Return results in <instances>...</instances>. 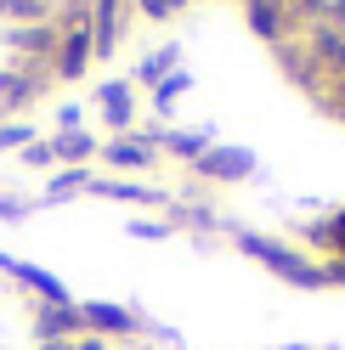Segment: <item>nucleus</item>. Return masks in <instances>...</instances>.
I'll return each mask as SVG.
<instances>
[{
	"mask_svg": "<svg viewBox=\"0 0 345 350\" xmlns=\"http://www.w3.org/2000/svg\"><path fill=\"white\" fill-rule=\"evenodd\" d=\"M91 29L85 23H68L62 29V40H57V79H79L85 74V62H91Z\"/></svg>",
	"mask_w": 345,
	"mask_h": 350,
	"instance_id": "nucleus-1",
	"label": "nucleus"
},
{
	"mask_svg": "<svg viewBox=\"0 0 345 350\" xmlns=\"http://www.w3.org/2000/svg\"><path fill=\"white\" fill-rule=\"evenodd\" d=\"M79 327H85V317L74 311V305H40V311H34V339H40V345L74 339Z\"/></svg>",
	"mask_w": 345,
	"mask_h": 350,
	"instance_id": "nucleus-2",
	"label": "nucleus"
},
{
	"mask_svg": "<svg viewBox=\"0 0 345 350\" xmlns=\"http://www.w3.org/2000/svg\"><path fill=\"white\" fill-rule=\"evenodd\" d=\"M79 317H85V327H102V334H131L136 327V317L119 311V305H79Z\"/></svg>",
	"mask_w": 345,
	"mask_h": 350,
	"instance_id": "nucleus-3",
	"label": "nucleus"
},
{
	"mask_svg": "<svg viewBox=\"0 0 345 350\" xmlns=\"http://www.w3.org/2000/svg\"><path fill=\"white\" fill-rule=\"evenodd\" d=\"M102 113H107L114 130H125L131 124V91H125V85H102Z\"/></svg>",
	"mask_w": 345,
	"mask_h": 350,
	"instance_id": "nucleus-4",
	"label": "nucleus"
},
{
	"mask_svg": "<svg viewBox=\"0 0 345 350\" xmlns=\"http://www.w3.org/2000/svg\"><path fill=\"white\" fill-rule=\"evenodd\" d=\"M91 147H97V142L85 136V130H57V136H51V152H57V159H85Z\"/></svg>",
	"mask_w": 345,
	"mask_h": 350,
	"instance_id": "nucleus-5",
	"label": "nucleus"
},
{
	"mask_svg": "<svg viewBox=\"0 0 345 350\" xmlns=\"http://www.w3.org/2000/svg\"><path fill=\"white\" fill-rule=\"evenodd\" d=\"M29 142H34V124H23V119H6V124H0V152L29 147Z\"/></svg>",
	"mask_w": 345,
	"mask_h": 350,
	"instance_id": "nucleus-6",
	"label": "nucleus"
},
{
	"mask_svg": "<svg viewBox=\"0 0 345 350\" xmlns=\"http://www.w3.org/2000/svg\"><path fill=\"white\" fill-rule=\"evenodd\" d=\"M79 187H91V181H85V170H62V175H57V181L46 187V198L57 204V198H68V192H79Z\"/></svg>",
	"mask_w": 345,
	"mask_h": 350,
	"instance_id": "nucleus-7",
	"label": "nucleus"
},
{
	"mask_svg": "<svg viewBox=\"0 0 345 350\" xmlns=\"http://www.w3.org/2000/svg\"><path fill=\"white\" fill-rule=\"evenodd\" d=\"M107 159H114V164H147V152L136 142H114V147H107Z\"/></svg>",
	"mask_w": 345,
	"mask_h": 350,
	"instance_id": "nucleus-8",
	"label": "nucleus"
},
{
	"mask_svg": "<svg viewBox=\"0 0 345 350\" xmlns=\"http://www.w3.org/2000/svg\"><path fill=\"white\" fill-rule=\"evenodd\" d=\"M23 164H57L51 142H29V147H23Z\"/></svg>",
	"mask_w": 345,
	"mask_h": 350,
	"instance_id": "nucleus-9",
	"label": "nucleus"
},
{
	"mask_svg": "<svg viewBox=\"0 0 345 350\" xmlns=\"http://www.w3.org/2000/svg\"><path fill=\"white\" fill-rule=\"evenodd\" d=\"M23 209H29L23 198H6V192H0V221H23Z\"/></svg>",
	"mask_w": 345,
	"mask_h": 350,
	"instance_id": "nucleus-10",
	"label": "nucleus"
},
{
	"mask_svg": "<svg viewBox=\"0 0 345 350\" xmlns=\"http://www.w3.org/2000/svg\"><path fill=\"white\" fill-rule=\"evenodd\" d=\"M334 243L345 249V215H340V221H334Z\"/></svg>",
	"mask_w": 345,
	"mask_h": 350,
	"instance_id": "nucleus-11",
	"label": "nucleus"
},
{
	"mask_svg": "<svg viewBox=\"0 0 345 350\" xmlns=\"http://www.w3.org/2000/svg\"><path fill=\"white\" fill-rule=\"evenodd\" d=\"M40 350H74V339H57V345H40Z\"/></svg>",
	"mask_w": 345,
	"mask_h": 350,
	"instance_id": "nucleus-12",
	"label": "nucleus"
}]
</instances>
